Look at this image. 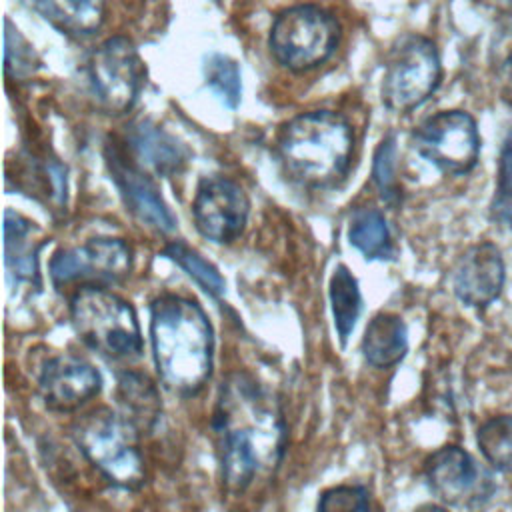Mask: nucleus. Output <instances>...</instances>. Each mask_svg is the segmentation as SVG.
I'll return each mask as SVG.
<instances>
[{"label": "nucleus", "mask_w": 512, "mask_h": 512, "mask_svg": "<svg viewBox=\"0 0 512 512\" xmlns=\"http://www.w3.org/2000/svg\"><path fill=\"white\" fill-rule=\"evenodd\" d=\"M424 476L430 492L448 506H476L490 498V476L460 446H444L428 456Z\"/></svg>", "instance_id": "f8f14e48"}, {"label": "nucleus", "mask_w": 512, "mask_h": 512, "mask_svg": "<svg viewBox=\"0 0 512 512\" xmlns=\"http://www.w3.org/2000/svg\"><path fill=\"white\" fill-rule=\"evenodd\" d=\"M348 240L366 260H390L396 252L386 218L378 208L364 206L354 210L348 224Z\"/></svg>", "instance_id": "412c9836"}, {"label": "nucleus", "mask_w": 512, "mask_h": 512, "mask_svg": "<svg viewBox=\"0 0 512 512\" xmlns=\"http://www.w3.org/2000/svg\"><path fill=\"white\" fill-rule=\"evenodd\" d=\"M132 250L120 238H92L58 250L50 260V280L60 290L74 282L114 284L130 276Z\"/></svg>", "instance_id": "9d476101"}, {"label": "nucleus", "mask_w": 512, "mask_h": 512, "mask_svg": "<svg viewBox=\"0 0 512 512\" xmlns=\"http://www.w3.org/2000/svg\"><path fill=\"white\" fill-rule=\"evenodd\" d=\"M276 152L294 182L306 188H330L348 174L354 134L344 116L332 110H314L284 124Z\"/></svg>", "instance_id": "7ed1b4c3"}, {"label": "nucleus", "mask_w": 512, "mask_h": 512, "mask_svg": "<svg viewBox=\"0 0 512 512\" xmlns=\"http://www.w3.org/2000/svg\"><path fill=\"white\" fill-rule=\"evenodd\" d=\"M248 212L250 200L238 182L226 176L200 180L192 200V218L204 238L216 244L234 242L246 228Z\"/></svg>", "instance_id": "9b49d317"}, {"label": "nucleus", "mask_w": 512, "mask_h": 512, "mask_svg": "<svg viewBox=\"0 0 512 512\" xmlns=\"http://www.w3.org/2000/svg\"><path fill=\"white\" fill-rule=\"evenodd\" d=\"M60 32L94 34L104 20V0H24Z\"/></svg>", "instance_id": "6ab92c4d"}, {"label": "nucleus", "mask_w": 512, "mask_h": 512, "mask_svg": "<svg viewBox=\"0 0 512 512\" xmlns=\"http://www.w3.org/2000/svg\"><path fill=\"white\" fill-rule=\"evenodd\" d=\"M372 180L380 192V198L394 206L400 200V190H398V178H396V142L394 136H386L376 152H374V162H372Z\"/></svg>", "instance_id": "bb28decb"}, {"label": "nucleus", "mask_w": 512, "mask_h": 512, "mask_svg": "<svg viewBox=\"0 0 512 512\" xmlns=\"http://www.w3.org/2000/svg\"><path fill=\"white\" fill-rule=\"evenodd\" d=\"M120 412L140 430H150L162 410L154 382L140 372H122L116 384Z\"/></svg>", "instance_id": "aec40b11"}, {"label": "nucleus", "mask_w": 512, "mask_h": 512, "mask_svg": "<svg viewBox=\"0 0 512 512\" xmlns=\"http://www.w3.org/2000/svg\"><path fill=\"white\" fill-rule=\"evenodd\" d=\"M370 498L368 490L358 484H342L328 488L320 494L318 510L322 512H338V510H368Z\"/></svg>", "instance_id": "cd10ccee"}, {"label": "nucleus", "mask_w": 512, "mask_h": 512, "mask_svg": "<svg viewBox=\"0 0 512 512\" xmlns=\"http://www.w3.org/2000/svg\"><path fill=\"white\" fill-rule=\"evenodd\" d=\"M338 22L318 6H294L280 12L270 30V50L288 70L304 72L326 62L336 50Z\"/></svg>", "instance_id": "423d86ee"}, {"label": "nucleus", "mask_w": 512, "mask_h": 512, "mask_svg": "<svg viewBox=\"0 0 512 512\" xmlns=\"http://www.w3.org/2000/svg\"><path fill=\"white\" fill-rule=\"evenodd\" d=\"M212 428L226 490L244 492L258 476L278 468L286 424L272 394L250 374L232 372L220 386Z\"/></svg>", "instance_id": "f257e3e1"}, {"label": "nucleus", "mask_w": 512, "mask_h": 512, "mask_svg": "<svg viewBox=\"0 0 512 512\" xmlns=\"http://www.w3.org/2000/svg\"><path fill=\"white\" fill-rule=\"evenodd\" d=\"M206 84L220 96L228 108H236L240 102V70L238 64L224 54H210L204 58Z\"/></svg>", "instance_id": "393cba45"}, {"label": "nucleus", "mask_w": 512, "mask_h": 512, "mask_svg": "<svg viewBox=\"0 0 512 512\" xmlns=\"http://www.w3.org/2000/svg\"><path fill=\"white\" fill-rule=\"evenodd\" d=\"M126 144L132 158L158 176H172L188 162L184 144L148 120L128 126Z\"/></svg>", "instance_id": "dca6fc26"}, {"label": "nucleus", "mask_w": 512, "mask_h": 512, "mask_svg": "<svg viewBox=\"0 0 512 512\" xmlns=\"http://www.w3.org/2000/svg\"><path fill=\"white\" fill-rule=\"evenodd\" d=\"M422 158L446 174H466L474 168L480 150L476 122L462 110H446L426 118L412 134Z\"/></svg>", "instance_id": "1a4fd4ad"}, {"label": "nucleus", "mask_w": 512, "mask_h": 512, "mask_svg": "<svg viewBox=\"0 0 512 512\" xmlns=\"http://www.w3.org/2000/svg\"><path fill=\"white\" fill-rule=\"evenodd\" d=\"M4 30V70L10 78L24 80L36 72L38 58L28 40L10 20L4 22Z\"/></svg>", "instance_id": "a878e982"}, {"label": "nucleus", "mask_w": 512, "mask_h": 512, "mask_svg": "<svg viewBox=\"0 0 512 512\" xmlns=\"http://www.w3.org/2000/svg\"><path fill=\"white\" fill-rule=\"evenodd\" d=\"M88 80L106 114H126L144 84V66L134 44L126 36L104 40L88 58Z\"/></svg>", "instance_id": "6e6552de"}, {"label": "nucleus", "mask_w": 512, "mask_h": 512, "mask_svg": "<svg viewBox=\"0 0 512 512\" xmlns=\"http://www.w3.org/2000/svg\"><path fill=\"white\" fill-rule=\"evenodd\" d=\"M164 256H168L172 262H176L190 278H194L202 290H206L210 296L218 298L226 290V282L220 276L218 268L212 266L206 258H202L196 250L186 246L184 242H170L164 248Z\"/></svg>", "instance_id": "b1692460"}, {"label": "nucleus", "mask_w": 512, "mask_h": 512, "mask_svg": "<svg viewBox=\"0 0 512 512\" xmlns=\"http://www.w3.org/2000/svg\"><path fill=\"white\" fill-rule=\"evenodd\" d=\"M70 320L78 338L112 360H132L142 352V332L130 302L88 284L70 298Z\"/></svg>", "instance_id": "20e7f679"}, {"label": "nucleus", "mask_w": 512, "mask_h": 512, "mask_svg": "<svg viewBox=\"0 0 512 512\" xmlns=\"http://www.w3.org/2000/svg\"><path fill=\"white\" fill-rule=\"evenodd\" d=\"M328 296L332 304V314H334V326L340 336V342L346 344L350 332L356 326V320L362 312V294L358 280L354 274L348 270V266L338 264L330 276V286H328Z\"/></svg>", "instance_id": "4be33fe9"}, {"label": "nucleus", "mask_w": 512, "mask_h": 512, "mask_svg": "<svg viewBox=\"0 0 512 512\" xmlns=\"http://www.w3.org/2000/svg\"><path fill=\"white\" fill-rule=\"evenodd\" d=\"M440 74V56L434 42L424 36H408L386 62L382 100L394 112H410L432 96Z\"/></svg>", "instance_id": "0eeeda50"}, {"label": "nucleus", "mask_w": 512, "mask_h": 512, "mask_svg": "<svg viewBox=\"0 0 512 512\" xmlns=\"http://www.w3.org/2000/svg\"><path fill=\"white\" fill-rule=\"evenodd\" d=\"M138 434L140 430L122 412L110 408L92 410L74 426V440L88 462L126 490L142 486L146 478Z\"/></svg>", "instance_id": "39448f33"}, {"label": "nucleus", "mask_w": 512, "mask_h": 512, "mask_svg": "<svg viewBox=\"0 0 512 512\" xmlns=\"http://www.w3.org/2000/svg\"><path fill=\"white\" fill-rule=\"evenodd\" d=\"M362 356L374 368L398 364L408 350V332L400 316L378 312L368 322L362 336Z\"/></svg>", "instance_id": "a211bd4d"}, {"label": "nucleus", "mask_w": 512, "mask_h": 512, "mask_svg": "<svg viewBox=\"0 0 512 512\" xmlns=\"http://www.w3.org/2000/svg\"><path fill=\"white\" fill-rule=\"evenodd\" d=\"M150 340L162 384L180 394H198L212 374L214 334L198 302L162 294L150 306Z\"/></svg>", "instance_id": "f03ea898"}, {"label": "nucleus", "mask_w": 512, "mask_h": 512, "mask_svg": "<svg viewBox=\"0 0 512 512\" xmlns=\"http://www.w3.org/2000/svg\"><path fill=\"white\" fill-rule=\"evenodd\" d=\"M110 178L114 180L126 208L146 226L170 234L176 230V218L162 200L156 184L146 176L142 166L120 146H110L106 154Z\"/></svg>", "instance_id": "ddd939ff"}, {"label": "nucleus", "mask_w": 512, "mask_h": 512, "mask_svg": "<svg viewBox=\"0 0 512 512\" xmlns=\"http://www.w3.org/2000/svg\"><path fill=\"white\" fill-rule=\"evenodd\" d=\"M102 388L100 372L76 354H56L42 364L38 392L48 410L74 412Z\"/></svg>", "instance_id": "4468645a"}, {"label": "nucleus", "mask_w": 512, "mask_h": 512, "mask_svg": "<svg viewBox=\"0 0 512 512\" xmlns=\"http://www.w3.org/2000/svg\"><path fill=\"white\" fill-rule=\"evenodd\" d=\"M504 286V260L500 250L482 242L468 248L454 268V294L474 308L492 304Z\"/></svg>", "instance_id": "2eb2a0df"}, {"label": "nucleus", "mask_w": 512, "mask_h": 512, "mask_svg": "<svg viewBox=\"0 0 512 512\" xmlns=\"http://www.w3.org/2000/svg\"><path fill=\"white\" fill-rule=\"evenodd\" d=\"M492 212L500 220H512V140L506 142V146L502 148L498 194Z\"/></svg>", "instance_id": "c85d7f7f"}, {"label": "nucleus", "mask_w": 512, "mask_h": 512, "mask_svg": "<svg viewBox=\"0 0 512 512\" xmlns=\"http://www.w3.org/2000/svg\"><path fill=\"white\" fill-rule=\"evenodd\" d=\"M44 242L34 222L14 210L4 212V262L12 278L40 286L38 252Z\"/></svg>", "instance_id": "f3484780"}, {"label": "nucleus", "mask_w": 512, "mask_h": 512, "mask_svg": "<svg viewBox=\"0 0 512 512\" xmlns=\"http://www.w3.org/2000/svg\"><path fill=\"white\" fill-rule=\"evenodd\" d=\"M502 98L512 104V54L504 62V74H502Z\"/></svg>", "instance_id": "c756f323"}, {"label": "nucleus", "mask_w": 512, "mask_h": 512, "mask_svg": "<svg viewBox=\"0 0 512 512\" xmlns=\"http://www.w3.org/2000/svg\"><path fill=\"white\" fill-rule=\"evenodd\" d=\"M478 448L486 462L502 472L512 470V416H494L478 430Z\"/></svg>", "instance_id": "5701e85b"}]
</instances>
